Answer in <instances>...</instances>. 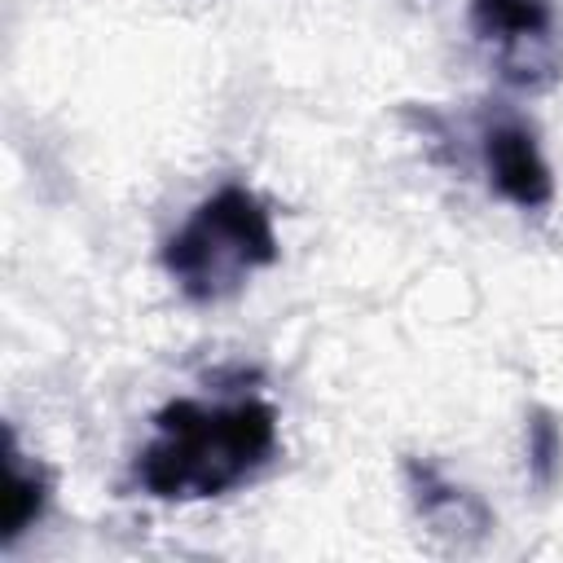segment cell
Masks as SVG:
<instances>
[{"instance_id":"1","label":"cell","mask_w":563,"mask_h":563,"mask_svg":"<svg viewBox=\"0 0 563 563\" xmlns=\"http://www.w3.org/2000/svg\"><path fill=\"white\" fill-rule=\"evenodd\" d=\"M277 453V409L268 400L202 405L167 400L154 413V440L136 453L132 475L158 501H202L238 488Z\"/></svg>"},{"instance_id":"2","label":"cell","mask_w":563,"mask_h":563,"mask_svg":"<svg viewBox=\"0 0 563 563\" xmlns=\"http://www.w3.org/2000/svg\"><path fill=\"white\" fill-rule=\"evenodd\" d=\"M277 229L246 185H220L163 242V268L189 303L229 299L251 268L277 264Z\"/></svg>"},{"instance_id":"3","label":"cell","mask_w":563,"mask_h":563,"mask_svg":"<svg viewBox=\"0 0 563 563\" xmlns=\"http://www.w3.org/2000/svg\"><path fill=\"white\" fill-rule=\"evenodd\" d=\"M484 163H488L493 189L510 207L541 211L554 202V176H550V163L541 158V145L528 123H519V119L493 123L484 132Z\"/></svg>"},{"instance_id":"4","label":"cell","mask_w":563,"mask_h":563,"mask_svg":"<svg viewBox=\"0 0 563 563\" xmlns=\"http://www.w3.org/2000/svg\"><path fill=\"white\" fill-rule=\"evenodd\" d=\"M554 26L550 0H471V31L484 44L501 48L506 79L532 84L537 62L528 57V44H545Z\"/></svg>"},{"instance_id":"5","label":"cell","mask_w":563,"mask_h":563,"mask_svg":"<svg viewBox=\"0 0 563 563\" xmlns=\"http://www.w3.org/2000/svg\"><path fill=\"white\" fill-rule=\"evenodd\" d=\"M405 479H409V497H413V510L422 515V523L431 532L449 537L453 545H471V541H479L493 528L488 506L471 488L449 484L431 462L409 457L405 462Z\"/></svg>"},{"instance_id":"6","label":"cell","mask_w":563,"mask_h":563,"mask_svg":"<svg viewBox=\"0 0 563 563\" xmlns=\"http://www.w3.org/2000/svg\"><path fill=\"white\" fill-rule=\"evenodd\" d=\"M48 501V479L40 466H26L18 453V440L9 431V449H4V493H0V541L13 545L40 515Z\"/></svg>"},{"instance_id":"7","label":"cell","mask_w":563,"mask_h":563,"mask_svg":"<svg viewBox=\"0 0 563 563\" xmlns=\"http://www.w3.org/2000/svg\"><path fill=\"white\" fill-rule=\"evenodd\" d=\"M528 475L537 488H554L563 475V427L550 409H532L528 418Z\"/></svg>"}]
</instances>
